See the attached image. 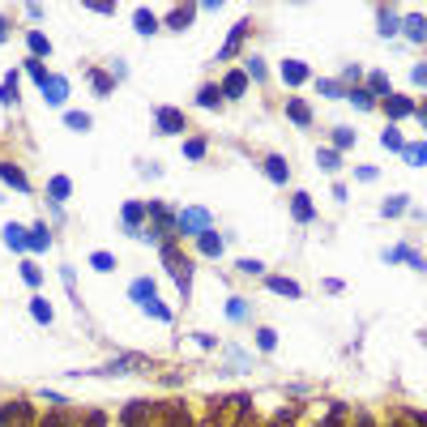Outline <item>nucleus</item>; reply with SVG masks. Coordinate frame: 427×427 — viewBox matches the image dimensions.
I'll list each match as a JSON object with an SVG mask.
<instances>
[{
	"instance_id": "obj_1",
	"label": "nucleus",
	"mask_w": 427,
	"mask_h": 427,
	"mask_svg": "<svg viewBox=\"0 0 427 427\" xmlns=\"http://www.w3.org/2000/svg\"><path fill=\"white\" fill-rule=\"evenodd\" d=\"M158 252H163L167 278L180 287V299H192V261H188V252H180V244H175V240H163V244H158Z\"/></svg>"
},
{
	"instance_id": "obj_2",
	"label": "nucleus",
	"mask_w": 427,
	"mask_h": 427,
	"mask_svg": "<svg viewBox=\"0 0 427 427\" xmlns=\"http://www.w3.org/2000/svg\"><path fill=\"white\" fill-rule=\"evenodd\" d=\"M128 299L141 308V312H150L154 321H163V325H171L175 317H171V308L158 299V287H154V278H133L128 282Z\"/></svg>"
},
{
	"instance_id": "obj_3",
	"label": "nucleus",
	"mask_w": 427,
	"mask_h": 427,
	"mask_svg": "<svg viewBox=\"0 0 427 427\" xmlns=\"http://www.w3.org/2000/svg\"><path fill=\"white\" fill-rule=\"evenodd\" d=\"M210 227H214V214L201 210V205H188V210H180V218H175V235H180V240H184V235L197 240V235H205Z\"/></svg>"
},
{
	"instance_id": "obj_4",
	"label": "nucleus",
	"mask_w": 427,
	"mask_h": 427,
	"mask_svg": "<svg viewBox=\"0 0 427 427\" xmlns=\"http://www.w3.org/2000/svg\"><path fill=\"white\" fill-rule=\"evenodd\" d=\"M0 427H34V406L26 398L0 402Z\"/></svg>"
},
{
	"instance_id": "obj_5",
	"label": "nucleus",
	"mask_w": 427,
	"mask_h": 427,
	"mask_svg": "<svg viewBox=\"0 0 427 427\" xmlns=\"http://www.w3.org/2000/svg\"><path fill=\"white\" fill-rule=\"evenodd\" d=\"M158 415V402H145V398H133L124 411H120V427H150Z\"/></svg>"
},
{
	"instance_id": "obj_6",
	"label": "nucleus",
	"mask_w": 427,
	"mask_h": 427,
	"mask_svg": "<svg viewBox=\"0 0 427 427\" xmlns=\"http://www.w3.org/2000/svg\"><path fill=\"white\" fill-rule=\"evenodd\" d=\"M154 128H158L163 137H180V133L188 128V115H184L180 107H154Z\"/></svg>"
},
{
	"instance_id": "obj_7",
	"label": "nucleus",
	"mask_w": 427,
	"mask_h": 427,
	"mask_svg": "<svg viewBox=\"0 0 427 427\" xmlns=\"http://www.w3.org/2000/svg\"><path fill=\"white\" fill-rule=\"evenodd\" d=\"M381 107H385V115H389V120H411V115L419 111V103H415L411 94H398V90H393L389 98H381Z\"/></svg>"
},
{
	"instance_id": "obj_8",
	"label": "nucleus",
	"mask_w": 427,
	"mask_h": 427,
	"mask_svg": "<svg viewBox=\"0 0 427 427\" xmlns=\"http://www.w3.org/2000/svg\"><path fill=\"white\" fill-rule=\"evenodd\" d=\"M248 30H252V21L244 17V21H235L231 26V34H227V43L218 47V60H235L240 56V47H244V38H248Z\"/></svg>"
},
{
	"instance_id": "obj_9",
	"label": "nucleus",
	"mask_w": 427,
	"mask_h": 427,
	"mask_svg": "<svg viewBox=\"0 0 427 427\" xmlns=\"http://www.w3.org/2000/svg\"><path fill=\"white\" fill-rule=\"evenodd\" d=\"M145 201H124L120 205V222H124V235H137L141 227H145Z\"/></svg>"
},
{
	"instance_id": "obj_10",
	"label": "nucleus",
	"mask_w": 427,
	"mask_h": 427,
	"mask_svg": "<svg viewBox=\"0 0 427 427\" xmlns=\"http://www.w3.org/2000/svg\"><path fill=\"white\" fill-rule=\"evenodd\" d=\"M218 90H222V98H244V94H248V73H244V68H231V73L218 81Z\"/></svg>"
},
{
	"instance_id": "obj_11",
	"label": "nucleus",
	"mask_w": 427,
	"mask_h": 427,
	"mask_svg": "<svg viewBox=\"0 0 427 427\" xmlns=\"http://www.w3.org/2000/svg\"><path fill=\"white\" fill-rule=\"evenodd\" d=\"M291 218H295L299 227H312V222H317V205H312L308 192H295V197H291Z\"/></svg>"
},
{
	"instance_id": "obj_12",
	"label": "nucleus",
	"mask_w": 427,
	"mask_h": 427,
	"mask_svg": "<svg viewBox=\"0 0 427 427\" xmlns=\"http://www.w3.org/2000/svg\"><path fill=\"white\" fill-rule=\"evenodd\" d=\"M385 261H406L411 269L427 274V257H423V252H415L411 244H398V248H389V252H385Z\"/></svg>"
},
{
	"instance_id": "obj_13",
	"label": "nucleus",
	"mask_w": 427,
	"mask_h": 427,
	"mask_svg": "<svg viewBox=\"0 0 427 427\" xmlns=\"http://www.w3.org/2000/svg\"><path fill=\"white\" fill-rule=\"evenodd\" d=\"M26 248H30V252H51V227H47L43 218L26 231Z\"/></svg>"
},
{
	"instance_id": "obj_14",
	"label": "nucleus",
	"mask_w": 427,
	"mask_h": 427,
	"mask_svg": "<svg viewBox=\"0 0 427 427\" xmlns=\"http://www.w3.org/2000/svg\"><path fill=\"white\" fill-rule=\"evenodd\" d=\"M192 17H197V4H180V9H171V13H167V21H163V26H167V30H175V34H184V30L192 26Z\"/></svg>"
},
{
	"instance_id": "obj_15",
	"label": "nucleus",
	"mask_w": 427,
	"mask_h": 427,
	"mask_svg": "<svg viewBox=\"0 0 427 427\" xmlns=\"http://www.w3.org/2000/svg\"><path fill=\"white\" fill-rule=\"evenodd\" d=\"M265 287H269L274 295H287V299H299V295H304V287H299L295 278H282V274H265Z\"/></svg>"
},
{
	"instance_id": "obj_16",
	"label": "nucleus",
	"mask_w": 427,
	"mask_h": 427,
	"mask_svg": "<svg viewBox=\"0 0 427 427\" xmlns=\"http://www.w3.org/2000/svg\"><path fill=\"white\" fill-rule=\"evenodd\" d=\"M133 368H150V359H145V355H120V359H111V364L103 368V376H124V372H133Z\"/></svg>"
},
{
	"instance_id": "obj_17",
	"label": "nucleus",
	"mask_w": 427,
	"mask_h": 427,
	"mask_svg": "<svg viewBox=\"0 0 427 427\" xmlns=\"http://www.w3.org/2000/svg\"><path fill=\"white\" fill-rule=\"evenodd\" d=\"M0 180H4L9 188H17V192H30V175H26L17 163H9V158L0 163Z\"/></svg>"
},
{
	"instance_id": "obj_18",
	"label": "nucleus",
	"mask_w": 427,
	"mask_h": 427,
	"mask_svg": "<svg viewBox=\"0 0 427 427\" xmlns=\"http://www.w3.org/2000/svg\"><path fill=\"white\" fill-rule=\"evenodd\" d=\"M68 197H73V180H68V175H51V180H47V201H51V205H64Z\"/></svg>"
},
{
	"instance_id": "obj_19",
	"label": "nucleus",
	"mask_w": 427,
	"mask_h": 427,
	"mask_svg": "<svg viewBox=\"0 0 427 427\" xmlns=\"http://www.w3.org/2000/svg\"><path fill=\"white\" fill-rule=\"evenodd\" d=\"M197 248H201V257H214V261H218V257H222V248H227V235H218V231L210 227L205 235H197Z\"/></svg>"
},
{
	"instance_id": "obj_20",
	"label": "nucleus",
	"mask_w": 427,
	"mask_h": 427,
	"mask_svg": "<svg viewBox=\"0 0 427 427\" xmlns=\"http://www.w3.org/2000/svg\"><path fill=\"white\" fill-rule=\"evenodd\" d=\"M158 415H163V423H158V427H188V411H184V402H163Z\"/></svg>"
},
{
	"instance_id": "obj_21",
	"label": "nucleus",
	"mask_w": 427,
	"mask_h": 427,
	"mask_svg": "<svg viewBox=\"0 0 427 427\" xmlns=\"http://www.w3.org/2000/svg\"><path fill=\"white\" fill-rule=\"evenodd\" d=\"M308 77H312V68H308L304 60H282V81H287V86H304Z\"/></svg>"
},
{
	"instance_id": "obj_22",
	"label": "nucleus",
	"mask_w": 427,
	"mask_h": 427,
	"mask_svg": "<svg viewBox=\"0 0 427 427\" xmlns=\"http://www.w3.org/2000/svg\"><path fill=\"white\" fill-rule=\"evenodd\" d=\"M43 98H47L51 107H64V98H68V81L51 73V77H47V86H43Z\"/></svg>"
},
{
	"instance_id": "obj_23",
	"label": "nucleus",
	"mask_w": 427,
	"mask_h": 427,
	"mask_svg": "<svg viewBox=\"0 0 427 427\" xmlns=\"http://www.w3.org/2000/svg\"><path fill=\"white\" fill-rule=\"evenodd\" d=\"M376 21H381V34H385V38H393V34L402 30V17H398V9H393V4L376 9Z\"/></svg>"
},
{
	"instance_id": "obj_24",
	"label": "nucleus",
	"mask_w": 427,
	"mask_h": 427,
	"mask_svg": "<svg viewBox=\"0 0 427 427\" xmlns=\"http://www.w3.org/2000/svg\"><path fill=\"white\" fill-rule=\"evenodd\" d=\"M86 77H90V86H94L98 98H111V90H115V77H111V73H103V68H86Z\"/></svg>"
},
{
	"instance_id": "obj_25",
	"label": "nucleus",
	"mask_w": 427,
	"mask_h": 427,
	"mask_svg": "<svg viewBox=\"0 0 427 427\" xmlns=\"http://www.w3.org/2000/svg\"><path fill=\"white\" fill-rule=\"evenodd\" d=\"M222 103H227V98H222V90H218L214 81H205V86L197 90V107H205V111H218Z\"/></svg>"
},
{
	"instance_id": "obj_26",
	"label": "nucleus",
	"mask_w": 427,
	"mask_h": 427,
	"mask_svg": "<svg viewBox=\"0 0 427 427\" xmlns=\"http://www.w3.org/2000/svg\"><path fill=\"white\" fill-rule=\"evenodd\" d=\"M402 34H406L411 43H423L427 38V13H411V17L402 21Z\"/></svg>"
},
{
	"instance_id": "obj_27",
	"label": "nucleus",
	"mask_w": 427,
	"mask_h": 427,
	"mask_svg": "<svg viewBox=\"0 0 427 427\" xmlns=\"http://www.w3.org/2000/svg\"><path fill=\"white\" fill-rule=\"evenodd\" d=\"M26 47H30V56H34V60L51 56V38H47L43 30H26Z\"/></svg>"
},
{
	"instance_id": "obj_28",
	"label": "nucleus",
	"mask_w": 427,
	"mask_h": 427,
	"mask_svg": "<svg viewBox=\"0 0 427 427\" xmlns=\"http://www.w3.org/2000/svg\"><path fill=\"white\" fill-rule=\"evenodd\" d=\"M287 115L299 124V128H312V107L304 98H287Z\"/></svg>"
},
{
	"instance_id": "obj_29",
	"label": "nucleus",
	"mask_w": 427,
	"mask_h": 427,
	"mask_svg": "<svg viewBox=\"0 0 427 427\" xmlns=\"http://www.w3.org/2000/svg\"><path fill=\"white\" fill-rule=\"evenodd\" d=\"M265 175H269L274 184H287V180H291V167H287V158H282V154H269V158H265Z\"/></svg>"
},
{
	"instance_id": "obj_30",
	"label": "nucleus",
	"mask_w": 427,
	"mask_h": 427,
	"mask_svg": "<svg viewBox=\"0 0 427 427\" xmlns=\"http://www.w3.org/2000/svg\"><path fill=\"white\" fill-rule=\"evenodd\" d=\"M26 231H30V227H21V222H9L0 235H4V244H9L13 252H30V248H26Z\"/></svg>"
},
{
	"instance_id": "obj_31",
	"label": "nucleus",
	"mask_w": 427,
	"mask_h": 427,
	"mask_svg": "<svg viewBox=\"0 0 427 427\" xmlns=\"http://www.w3.org/2000/svg\"><path fill=\"white\" fill-rule=\"evenodd\" d=\"M133 30L150 38V34H158V17H154L150 9H137V13H133Z\"/></svg>"
},
{
	"instance_id": "obj_32",
	"label": "nucleus",
	"mask_w": 427,
	"mask_h": 427,
	"mask_svg": "<svg viewBox=\"0 0 427 427\" xmlns=\"http://www.w3.org/2000/svg\"><path fill=\"white\" fill-rule=\"evenodd\" d=\"M406 210H411V197H406V192H393L389 201H381V214H385V218H402Z\"/></svg>"
},
{
	"instance_id": "obj_33",
	"label": "nucleus",
	"mask_w": 427,
	"mask_h": 427,
	"mask_svg": "<svg viewBox=\"0 0 427 427\" xmlns=\"http://www.w3.org/2000/svg\"><path fill=\"white\" fill-rule=\"evenodd\" d=\"M346 98H351L359 111H372V107H381V103L372 98V90H368V86H351V90H346Z\"/></svg>"
},
{
	"instance_id": "obj_34",
	"label": "nucleus",
	"mask_w": 427,
	"mask_h": 427,
	"mask_svg": "<svg viewBox=\"0 0 427 427\" xmlns=\"http://www.w3.org/2000/svg\"><path fill=\"white\" fill-rule=\"evenodd\" d=\"M227 317H231L235 325H244V321L252 317V308H248V299H244V295H231V299H227Z\"/></svg>"
},
{
	"instance_id": "obj_35",
	"label": "nucleus",
	"mask_w": 427,
	"mask_h": 427,
	"mask_svg": "<svg viewBox=\"0 0 427 427\" xmlns=\"http://www.w3.org/2000/svg\"><path fill=\"white\" fill-rule=\"evenodd\" d=\"M34 427H77V419H73V415H68L64 406H56L51 415H43V419H38Z\"/></svg>"
},
{
	"instance_id": "obj_36",
	"label": "nucleus",
	"mask_w": 427,
	"mask_h": 427,
	"mask_svg": "<svg viewBox=\"0 0 427 427\" xmlns=\"http://www.w3.org/2000/svg\"><path fill=\"white\" fill-rule=\"evenodd\" d=\"M21 68H26V77H30V81H34L38 90H43V86H47V77H51V73H47V64H43V60H34V56H30V60H26Z\"/></svg>"
},
{
	"instance_id": "obj_37",
	"label": "nucleus",
	"mask_w": 427,
	"mask_h": 427,
	"mask_svg": "<svg viewBox=\"0 0 427 427\" xmlns=\"http://www.w3.org/2000/svg\"><path fill=\"white\" fill-rule=\"evenodd\" d=\"M21 282H26L30 291H43V269H38V265H34L30 257L21 261Z\"/></svg>"
},
{
	"instance_id": "obj_38",
	"label": "nucleus",
	"mask_w": 427,
	"mask_h": 427,
	"mask_svg": "<svg viewBox=\"0 0 427 427\" xmlns=\"http://www.w3.org/2000/svg\"><path fill=\"white\" fill-rule=\"evenodd\" d=\"M30 317H34L38 325H51V321H56V312H51V304H47L43 295H34V299H30Z\"/></svg>"
},
{
	"instance_id": "obj_39",
	"label": "nucleus",
	"mask_w": 427,
	"mask_h": 427,
	"mask_svg": "<svg viewBox=\"0 0 427 427\" xmlns=\"http://www.w3.org/2000/svg\"><path fill=\"white\" fill-rule=\"evenodd\" d=\"M17 98H21V94H17V73H4V81H0V103H4V107H17Z\"/></svg>"
},
{
	"instance_id": "obj_40",
	"label": "nucleus",
	"mask_w": 427,
	"mask_h": 427,
	"mask_svg": "<svg viewBox=\"0 0 427 427\" xmlns=\"http://www.w3.org/2000/svg\"><path fill=\"white\" fill-rule=\"evenodd\" d=\"M317 94H325V98H346V86L334 81V77H317Z\"/></svg>"
},
{
	"instance_id": "obj_41",
	"label": "nucleus",
	"mask_w": 427,
	"mask_h": 427,
	"mask_svg": "<svg viewBox=\"0 0 427 427\" xmlns=\"http://www.w3.org/2000/svg\"><path fill=\"white\" fill-rule=\"evenodd\" d=\"M205 150H210V141H205V137H188V141H184V158H188V163H201V158H205Z\"/></svg>"
},
{
	"instance_id": "obj_42",
	"label": "nucleus",
	"mask_w": 427,
	"mask_h": 427,
	"mask_svg": "<svg viewBox=\"0 0 427 427\" xmlns=\"http://www.w3.org/2000/svg\"><path fill=\"white\" fill-rule=\"evenodd\" d=\"M317 163H321V171H329V175H334V171L342 167V154H338L334 145H325V150H317Z\"/></svg>"
},
{
	"instance_id": "obj_43",
	"label": "nucleus",
	"mask_w": 427,
	"mask_h": 427,
	"mask_svg": "<svg viewBox=\"0 0 427 427\" xmlns=\"http://www.w3.org/2000/svg\"><path fill=\"white\" fill-rule=\"evenodd\" d=\"M257 351H261V355H274V351H278V329H269V325L257 329Z\"/></svg>"
},
{
	"instance_id": "obj_44",
	"label": "nucleus",
	"mask_w": 427,
	"mask_h": 427,
	"mask_svg": "<svg viewBox=\"0 0 427 427\" xmlns=\"http://www.w3.org/2000/svg\"><path fill=\"white\" fill-rule=\"evenodd\" d=\"M402 158H406L411 167H427V141H411V145L402 150Z\"/></svg>"
},
{
	"instance_id": "obj_45",
	"label": "nucleus",
	"mask_w": 427,
	"mask_h": 427,
	"mask_svg": "<svg viewBox=\"0 0 427 427\" xmlns=\"http://www.w3.org/2000/svg\"><path fill=\"white\" fill-rule=\"evenodd\" d=\"M248 64H244V73H248V81H265L269 77V68H265V60L261 56H244Z\"/></svg>"
},
{
	"instance_id": "obj_46",
	"label": "nucleus",
	"mask_w": 427,
	"mask_h": 427,
	"mask_svg": "<svg viewBox=\"0 0 427 427\" xmlns=\"http://www.w3.org/2000/svg\"><path fill=\"white\" fill-rule=\"evenodd\" d=\"M355 141H359V133H355V128H346V124H342V128H334V150H338V154H342V150H351Z\"/></svg>"
},
{
	"instance_id": "obj_47",
	"label": "nucleus",
	"mask_w": 427,
	"mask_h": 427,
	"mask_svg": "<svg viewBox=\"0 0 427 427\" xmlns=\"http://www.w3.org/2000/svg\"><path fill=\"white\" fill-rule=\"evenodd\" d=\"M120 261H115V252H90V269H98V274H111Z\"/></svg>"
},
{
	"instance_id": "obj_48",
	"label": "nucleus",
	"mask_w": 427,
	"mask_h": 427,
	"mask_svg": "<svg viewBox=\"0 0 427 427\" xmlns=\"http://www.w3.org/2000/svg\"><path fill=\"white\" fill-rule=\"evenodd\" d=\"M64 124L73 133H90V111H64Z\"/></svg>"
},
{
	"instance_id": "obj_49",
	"label": "nucleus",
	"mask_w": 427,
	"mask_h": 427,
	"mask_svg": "<svg viewBox=\"0 0 427 427\" xmlns=\"http://www.w3.org/2000/svg\"><path fill=\"white\" fill-rule=\"evenodd\" d=\"M381 145H385V150H398V154L406 150V141H402V133H398V128H385V133H381Z\"/></svg>"
},
{
	"instance_id": "obj_50",
	"label": "nucleus",
	"mask_w": 427,
	"mask_h": 427,
	"mask_svg": "<svg viewBox=\"0 0 427 427\" xmlns=\"http://www.w3.org/2000/svg\"><path fill=\"white\" fill-rule=\"evenodd\" d=\"M342 86H346V90H351V86H364V68H359V64H346V68H342Z\"/></svg>"
},
{
	"instance_id": "obj_51",
	"label": "nucleus",
	"mask_w": 427,
	"mask_h": 427,
	"mask_svg": "<svg viewBox=\"0 0 427 427\" xmlns=\"http://www.w3.org/2000/svg\"><path fill=\"white\" fill-rule=\"evenodd\" d=\"M240 274H252V278H265V265H261V261H252V257H244V261H240Z\"/></svg>"
},
{
	"instance_id": "obj_52",
	"label": "nucleus",
	"mask_w": 427,
	"mask_h": 427,
	"mask_svg": "<svg viewBox=\"0 0 427 427\" xmlns=\"http://www.w3.org/2000/svg\"><path fill=\"white\" fill-rule=\"evenodd\" d=\"M81 427H107V415H103V411H90V415H81Z\"/></svg>"
},
{
	"instance_id": "obj_53",
	"label": "nucleus",
	"mask_w": 427,
	"mask_h": 427,
	"mask_svg": "<svg viewBox=\"0 0 427 427\" xmlns=\"http://www.w3.org/2000/svg\"><path fill=\"white\" fill-rule=\"evenodd\" d=\"M317 427H346V415H334V411H329V415H325Z\"/></svg>"
},
{
	"instance_id": "obj_54",
	"label": "nucleus",
	"mask_w": 427,
	"mask_h": 427,
	"mask_svg": "<svg viewBox=\"0 0 427 427\" xmlns=\"http://www.w3.org/2000/svg\"><path fill=\"white\" fill-rule=\"evenodd\" d=\"M411 81H415V86H427V64H415V68H411Z\"/></svg>"
},
{
	"instance_id": "obj_55",
	"label": "nucleus",
	"mask_w": 427,
	"mask_h": 427,
	"mask_svg": "<svg viewBox=\"0 0 427 427\" xmlns=\"http://www.w3.org/2000/svg\"><path fill=\"white\" fill-rule=\"evenodd\" d=\"M90 9H94V13H103V17H111V13H115V4H107V0H90Z\"/></svg>"
},
{
	"instance_id": "obj_56",
	"label": "nucleus",
	"mask_w": 427,
	"mask_h": 427,
	"mask_svg": "<svg viewBox=\"0 0 427 427\" xmlns=\"http://www.w3.org/2000/svg\"><path fill=\"white\" fill-rule=\"evenodd\" d=\"M355 175H359V180H364V184H372V180H376V167H359V171H355Z\"/></svg>"
},
{
	"instance_id": "obj_57",
	"label": "nucleus",
	"mask_w": 427,
	"mask_h": 427,
	"mask_svg": "<svg viewBox=\"0 0 427 427\" xmlns=\"http://www.w3.org/2000/svg\"><path fill=\"white\" fill-rule=\"evenodd\" d=\"M355 427H376V419L372 415H355Z\"/></svg>"
},
{
	"instance_id": "obj_58",
	"label": "nucleus",
	"mask_w": 427,
	"mask_h": 427,
	"mask_svg": "<svg viewBox=\"0 0 427 427\" xmlns=\"http://www.w3.org/2000/svg\"><path fill=\"white\" fill-rule=\"evenodd\" d=\"M0 43H9V17H0Z\"/></svg>"
},
{
	"instance_id": "obj_59",
	"label": "nucleus",
	"mask_w": 427,
	"mask_h": 427,
	"mask_svg": "<svg viewBox=\"0 0 427 427\" xmlns=\"http://www.w3.org/2000/svg\"><path fill=\"white\" fill-rule=\"evenodd\" d=\"M389 427H415V423H411L406 415H398V419H393V423H389Z\"/></svg>"
},
{
	"instance_id": "obj_60",
	"label": "nucleus",
	"mask_w": 427,
	"mask_h": 427,
	"mask_svg": "<svg viewBox=\"0 0 427 427\" xmlns=\"http://www.w3.org/2000/svg\"><path fill=\"white\" fill-rule=\"evenodd\" d=\"M415 115H419V120H423V128H427V98H423V107H419V111H415Z\"/></svg>"
},
{
	"instance_id": "obj_61",
	"label": "nucleus",
	"mask_w": 427,
	"mask_h": 427,
	"mask_svg": "<svg viewBox=\"0 0 427 427\" xmlns=\"http://www.w3.org/2000/svg\"><path fill=\"white\" fill-rule=\"evenodd\" d=\"M423 346H427V329H423Z\"/></svg>"
}]
</instances>
